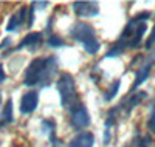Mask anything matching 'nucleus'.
Segmentation results:
<instances>
[{
    "instance_id": "f257e3e1",
    "label": "nucleus",
    "mask_w": 155,
    "mask_h": 147,
    "mask_svg": "<svg viewBox=\"0 0 155 147\" xmlns=\"http://www.w3.org/2000/svg\"><path fill=\"white\" fill-rule=\"evenodd\" d=\"M150 19V12L149 11H143L138 12L137 16H134L130 20L127 22V25L124 26V30L120 36V39L113 44V47L106 53V59H112V57H118L129 48H137L141 45L143 36L147 30V23L146 20Z\"/></svg>"
},
{
    "instance_id": "f03ea898",
    "label": "nucleus",
    "mask_w": 155,
    "mask_h": 147,
    "mask_svg": "<svg viewBox=\"0 0 155 147\" xmlns=\"http://www.w3.org/2000/svg\"><path fill=\"white\" fill-rule=\"evenodd\" d=\"M56 70H58L56 56H47V57L34 59L27 67L23 84L27 87L39 85L41 88H45L51 84V79H53Z\"/></svg>"
},
{
    "instance_id": "7ed1b4c3",
    "label": "nucleus",
    "mask_w": 155,
    "mask_h": 147,
    "mask_svg": "<svg viewBox=\"0 0 155 147\" xmlns=\"http://www.w3.org/2000/svg\"><path fill=\"white\" fill-rule=\"evenodd\" d=\"M70 36L74 42H79L84 47V50L88 54H96L101 48L99 41L96 37V33H95V28L92 25L85 23V22L74 23L70 30Z\"/></svg>"
},
{
    "instance_id": "20e7f679",
    "label": "nucleus",
    "mask_w": 155,
    "mask_h": 147,
    "mask_svg": "<svg viewBox=\"0 0 155 147\" xmlns=\"http://www.w3.org/2000/svg\"><path fill=\"white\" fill-rule=\"evenodd\" d=\"M58 91L61 95V105L68 112L76 105L78 93H76V84L70 73H62L58 79Z\"/></svg>"
},
{
    "instance_id": "39448f33",
    "label": "nucleus",
    "mask_w": 155,
    "mask_h": 147,
    "mask_svg": "<svg viewBox=\"0 0 155 147\" xmlns=\"http://www.w3.org/2000/svg\"><path fill=\"white\" fill-rule=\"evenodd\" d=\"M70 115H71V122L74 127L78 129H85L90 126V113L87 112V109L82 105V104H76L73 109L70 110Z\"/></svg>"
},
{
    "instance_id": "423d86ee",
    "label": "nucleus",
    "mask_w": 155,
    "mask_h": 147,
    "mask_svg": "<svg viewBox=\"0 0 155 147\" xmlns=\"http://www.w3.org/2000/svg\"><path fill=\"white\" fill-rule=\"evenodd\" d=\"M153 64H155V56H152L150 59H147V60L137 70V74H135V79H134V84H132V87H130L132 91L138 90V87H140L141 84L147 81V77L150 76V71H152Z\"/></svg>"
},
{
    "instance_id": "0eeeda50",
    "label": "nucleus",
    "mask_w": 155,
    "mask_h": 147,
    "mask_svg": "<svg viewBox=\"0 0 155 147\" xmlns=\"http://www.w3.org/2000/svg\"><path fill=\"white\" fill-rule=\"evenodd\" d=\"M146 96H147V93H146V91H137V93H132L130 96H127V98L118 105V107H120V112H123L126 116H129V115H130V112L135 109L138 104H141V102L146 99Z\"/></svg>"
},
{
    "instance_id": "6e6552de",
    "label": "nucleus",
    "mask_w": 155,
    "mask_h": 147,
    "mask_svg": "<svg viewBox=\"0 0 155 147\" xmlns=\"http://www.w3.org/2000/svg\"><path fill=\"white\" fill-rule=\"evenodd\" d=\"M73 11L79 17H95L99 14V6L96 2H74Z\"/></svg>"
},
{
    "instance_id": "1a4fd4ad",
    "label": "nucleus",
    "mask_w": 155,
    "mask_h": 147,
    "mask_svg": "<svg viewBox=\"0 0 155 147\" xmlns=\"http://www.w3.org/2000/svg\"><path fill=\"white\" fill-rule=\"evenodd\" d=\"M39 104V93L37 91H28L25 93L20 99V112L23 115H30L36 110Z\"/></svg>"
},
{
    "instance_id": "9d476101",
    "label": "nucleus",
    "mask_w": 155,
    "mask_h": 147,
    "mask_svg": "<svg viewBox=\"0 0 155 147\" xmlns=\"http://www.w3.org/2000/svg\"><path fill=\"white\" fill-rule=\"evenodd\" d=\"M27 12H28V6H20V9L9 17L8 25H6V31H16L27 20Z\"/></svg>"
},
{
    "instance_id": "9b49d317",
    "label": "nucleus",
    "mask_w": 155,
    "mask_h": 147,
    "mask_svg": "<svg viewBox=\"0 0 155 147\" xmlns=\"http://www.w3.org/2000/svg\"><path fill=\"white\" fill-rule=\"evenodd\" d=\"M95 144V136H93V133L92 132H81L79 135H76L68 147H93Z\"/></svg>"
},
{
    "instance_id": "f8f14e48",
    "label": "nucleus",
    "mask_w": 155,
    "mask_h": 147,
    "mask_svg": "<svg viewBox=\"0 0 155 147\" xmlns=\"http://www.w3.org/2000/svg\"><path fill=\"white\" fill-rule=\"evenodd\" d=\"M42 39H44L42 33H30L20 41V44L16 47V51L17 50H23V48H33L34 50L37 45L42 44Z\"/></svg>"
},
{
    "instance_id": "ddd939ff",
    "label": "nucleus",
    "mask_w": 155,
    "mask_h": 147,
    "mask_svg": "<svg viewBox=\"0 0 155 147\" xmlns=\"http://www.w3.org/2000/svg\"><path fill=\"white\" fill-rule=\"evenodd\" d=\"M0 121L5 124H11L14 122V115H12V99H8L5 107H3V113L0 116Z\"/></svg>"
},
{
    "instance_id": "4468645a",
    "label": "nucleus",
    "mask_w": 155,
    "mask_h": 147,
    "mask_svg": "<svg viewBox=\"0 0 155 147\" xmlns=\"http://www.w3.org/2000/svg\"><path fill=\"white\" fill-rule=\"evenodd\" d=\"M120 87H121V81H120V79H118V81H113V84H110V87L104 91V101L110 102L116 95H118Z\"/></svg>"
},
{
    "instance_id": "2eb2a0df",
    "label": "nucleus",
    "mask_w": 155,
    "mask_h": 147,
    "mask_svg": "<svg viewBox=\"0 0 155 147\" xmlns=\"http://www.w3.org/2000/svg\"><path fill=\"white\" fill-rule=\"evenodd\" d=\"M152 138L150 136H137L132 142V147H150Z\"/></svg>"
},
{
    "instance_id": "dca6fc26",
    "label": "nucleus",
    "mask_w": 155,
    "mask_h": 147,
    "mask_svg": "<svg viewBox=\"0 0 155 147\" xmlns=\"http://www.w3.org/2000/svg\"><path fill=\"white\" fill-rule=\"evenodd\" d=\"M47 45L48 47H53V48H59V47H64L65 45V42H64V39L61 36H50L48 41H47Z\"/></svg>"
},
{
    "instance_id": "f3484780",
    "label": "nucleus",
    "mask_w": 155,
    "mask_h": 147,
    "mask_svg": "<svg viewBox=\"0 0 155 147\" xmlns=\"http://www.w3.org/2000/svg\"><path fill=\"white\" fill-rule=\"evenodd\" d=\"M54 121H50V119H44L42 121V133H51L54 132Z\"/></svg>"
},
{
    "instance_id": "a211bd4d",
    "label": "nucleus",
    "mask_w": 155,
    "mask_h": 147,
    "mask_svg": "<svg viewBox=\"0 0 155 147\" xmlns=\"http://www.w3.org/2000/svg\"><path fill=\"white\" fill-rule=\"evenodd\" d=\"M27 26L28 28H31L33 26V22H34V6L33 5H30L28 6V12H27Z\"/></svg>"
},
{
    "instance_id": "6ab92c4d",
    "label": "nucleus",
    "mask_w": 155,
    "mask_h": 147,
    "mask_svg": "<svg viewBox=\"0 0 155 147\" xmlns=\"http://www.w3.org/2000/svg\"><path fill=\"white\" fill-rule=\"evenodd\" d=\"M153 44H155V25H153V28H152V31H150V36L147 37V41H146V44H144L146 50H150V48L153 47Z\"/></svg>"
},
{
    "instance_id": "aec40b11",
    "label": "nucleus",
    "mask_w": 155,
    "mask_h": 147,
    "mask_svg": "<svg viewBox=\"0 0 155 147\" xmlns=\"http://www.w3.org/2000/svg\"><path fill=\"white\" fill-rule=\"evenodd\" d=\"M150 132L155 133V104L152 105V110H150V116H149V122H147Z\"/></svg>"
},
{
    "instance_id": "412c9836",
    "label": "nucleus",
    "mask_w": 155,
    "mask_h": 147,
    "mask_svg": "<svg viewBox=\"0 0 155 147\" xmlns=\"http://www.w3.org/2000/svg\"><path fill=\"white\" fill-rule=\"evenodd\" d=\"M9 45H11V39H9V37H5L3 42L0 44V50H5V48H8Z\"/></svg>"
},
{
    "instance_id": "4be33fe9",
    "label": "nucleus",
    "mask_w": 155,
    "mask_h": 147,
    "mask_svg": "<svg viewBox=\"0 0 155 147\" xmlns=\"http://www.w3.org/2000/svg\"><path fill=\"white\" fill-rule=\"evenodd\" d=\"M110 138H112V135H110V130H107V129H106V132H104V144H106V145L110 142Z\"/></svg>"
},
{
    "instance_id": "5701e85b",
    "label": "nucleus",
    "mask_w": 155,
    "mask_h": 147,
    "mask_svg": "<svg viewBox=\"0 0 155 147\" xmlns=\"http://www.w3.org/2000/svg\"><path fill=\"white\" fill-rule=\"evenodd\" d=\"M33 6H41L39 9H45V6H48V2H34V3H31Z\"/></svg>"
},
{
    "instance_id": "b1692460",
    "label": "nucleus",
    "mask_w": 155,
    "mask_h": 147,
    "mask_svg": "<svg viewBox=\"0 0 155 147\" xmlns=\"http://www.w3.org/2000/svg\"><path fill=\"white\" fill-rule=\"evenodd\" d=\"M5 77H6V74H5V70H3V65L0 64V84L5 81Z\"/></svg>"
},
{
    "instance_id": "393cba45",
    "label": "nucleus",
    "mask_w": 155,
    "mask_h": 147,
    "mask_svg": "<svg viewBox=\"0 0 155 147\" xmlns=\"http://www.w3.org/2000/svg\"><path fill=\"white\" fill-rule=\"evenodd\" d=\"M126 147H132V144H127V145H126Z\"/></svg>"
},
{
    "instance_id": "a878e982",
    "label": "nucleus",
    "mask_w": 155,
    "mask_h": 147,
    "mask_svg": "<svg viewBox=\"0 0 155 147\" xmlns=\"http://www.w3.org/2000/svg\"><path fill=\"white\" fill-rule=\"evenodd\" d=\"M0 104H2V96H0Z\"/></svg>"
}]
</instances>
